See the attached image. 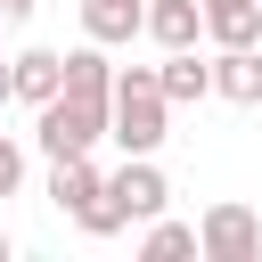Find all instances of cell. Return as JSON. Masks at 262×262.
Listing matches in <instances>:
<instances>
[{"label":"cell","mask_w":262,"mask_h":262,"mask_svg":"<svg viewBox=\"0 0 262 262\" xmlns=\"http://www.w3.org/2000/svg\"><path fill=\"white\" fill-rule=\"evenodd\" d=\"M106 139L123 156H156L172 139V98H164L156 66H123L115 74V123H106Z\"/></svg>","instance_id":"6da1fadb"},{"label":"cell","mask_w":262,"mask_h":262,"mask_svg":"<svg viewBox=\"0 0 262 262\" xmlns=\"http://www.w3.org/2000/svg\"><path fill=\"white\" fill-rule=\"evenodd\" d=\"M106 123H115V98H74V90H57L49 106H33V147H41L49 164H57V156H98Z\"/></svg>","instance_id":"7a4b0ae2"},{"label":"cell","mask_w":262,"mask_h":262,"mask_svg":"<svg viewBox=\"0 0 262 262\" xmlns=\"http://www.w3.org/2000/svg\"><path fill=\"white\" fill-rule=\"evenodd\" d=\"M106 205L123 213V229H131V221H156V213L172 205V180H164V164H156V156H123V164L106 172Z\"/></svg>","instance_id":"3957f363"},{"label":"cell","mask_w":262,"mask_h":262,"mask_svg":"<svg viewBox=\"0 0 262 262\" xmlns=\"http://www.w3.org/2000/svg\"><path fill=\"white\" fill-rule=\"evenodd\" d=\"M196 246H205V262H254L262 254V213L237 205V196H221V205H205Z\"/></svg>","instance_id":"277c9868"},{"label":"cell","mask_w":262,"mask_h":262,"mask_svg":"<svg viewBox=\"0 0 262 262\" xmlns=\"http://www.w3.org/2000/svg\"><path fill=\"white\" fill-rule=\"evenodd\" d=\"M98 196H106V172H98L90 156H57V164H49V205H57L66 221H82Z\"/></svg>","instance_id":"5b68a950"},{"label":"cell","mask_w":262,"mask_h":262,"mask_svg":"<svg viewBox=\"0 0 262 262\" xmlns=\"http://www.w3.org/2000/svg\"><path fill=\"white\" fill-rule=\"evenodd\" d=\"M139 33H147V0H82V41L123 49V41H139Z\"/></svg>","instance_id":"8992f818"},{"label":"cell","mask_w":262,"mask_h":262,"mask_svg":"<svg viewBox=\"0 0 262 262\" xmlns=\"http://www.w3.org/2000/svg\"><path fill=\"white\" fill-rule=\"evenodd\" d=\"M205 41H221V49H262V0H205Z\"/></svg>","instance_id":"52a82bcc"},{"label":"cell","mask_w":262,"mask_h":262,"mask_svg":"<svg viewBox=\"0 0 262 262\" xmlns=\"http://www.w3.org/2000/svg\"><path fill=\"white\" fill-rule=\"evenodd\" d=\"M147 41L156 49H196L205 41V0H147Z\"/></svg>","instance_id":"ba28073f"},{"label":"cell","mask_w":262,"mask_h":262,"mask_svg":"<svg viewBox=\"0 0 262 262\" xmlns=\"http://www.w3.org/2000/svg\"><path fill=\"white\" fill-rule=\"evenodd\" d=\"M156 82H164L172 106H196V98H213V57H196V49H164Z\"/></svg>","instance_id":"9c48e42d"},{"label":"cell","mask_w":262,"mask_h":262,"mask_svg":"<svg viewBox=\"0 0 262 262\" xmlns=\"http://www.w3.org/2000/svg\"><path fill=\"white\" fill-rule=\"evenodd\" d=\"M213 98L262 106V49H221V57H213Z\"/></svg>","instance_id":"30bf717a"},{"label":"cell","mask_w":262,"mask_h":262,"mask_svg":"<svg viewBox=\"0 0 262 262\" xmlns=\"http://www.w3.org/2000/svg\"><path fill=\"white\" fill-rule=\"evenodd\" d=\"M115 57H106V41H82V49H66V90L74 98H115Z\"/></svg>","instance_id":"8fae6325"},{"label":"cell","mask_w":262,"mask_h":262,"mask_svg":"<svg viewBox=\"0 0 262 262\" xmlns=\"http://www.w3.org/2000/svg\"><path fill=\"white\" fill-rule=\"evenodd\" d=\"M66 90V57L57 49H25L16 57V106H49Z\"/></svg>","instance_id":"7c38bea8"},{"label":"cell","mask_w":262,"mask_h":262,"mask_svg":"<svg viewBox=\"0 0 262 262\" xmlns=\"http://www.w3.org/2000/svg\"><path fill=\"white\" fill-rule=\"evenodd\" d=\"M139 254H147V262H172V254H205V246H196V221L156 213V221H139Z\"/></svg>","instance_id":"4fadbf2b"},{"label":"cell","mask_w":262,"mask_h":262,"mask_svg":"<svg viewBox=\"0 0 262 262\" xmlns=\"http://www.w3.org/2000/svg\"><path fill=\"white\" fill-rule=\"evenodd\" d=\"M16 188H25V147L0 131V196H16Z\"/></svg>","instance_id":"5bb4252c"},{"label":"cell","mask_w":262,"mask_h":262,"mask_svg":"<svg viewBox=\"0 0 262 262\" xmlns=\"http://www.w3.org/2000/svg\"><path fill=\"white\" fill-rule=\"evenodd\" d=\"M25 16H33V0H0V33H16Z\"/></svg>","instance_id":"9a60e30c"},{"label":"cell","mask_w":262,"mask_h":262,"mask_svg":"<svg viewBox=\"0 0 262 262\" xmlns=\"http://www.w3.org/2000/svg\"><path fill=\"white\" fill-rule=\"evenodd\" d=\"M16 98V57H0V106Z\"/></svg>","instance_id":"2e32d148"},{"label":"cell","mask_w":262,"mask_h":262,"mask_svg":"<svg viewBox=\"0 0 262 262\" xmlns=\"http://www.w3.org/2000/svg\"><path fill=\"white\" fill-rule=\"evenodd\" d=\"M8 254H16V237H8V229H0V262H8Z\"/></svg>","instance_id":"e0dca14e"}]
</instances>
